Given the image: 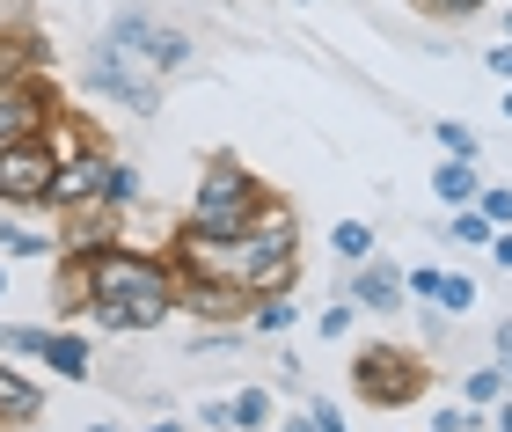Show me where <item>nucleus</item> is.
<instances>
[{
  "label": "nucleus",
  "instance_id": "nucleus-1",
  "mask_svg": "<svg viewBox=\"0 0 512 432\" xmlns=\"http://www.w3.org/2000/svg\"><path fill=\"white\" fill-rule=\"evenodd\" d=\"M81 271H88V301H154V308H176V264L169 257L103 242V249H88V257H81Z\"/></svg>",
  "mask_w": 512,
  "mask_h": 432
},
{
  "label": "nucleus",
  "instance_id": "nucleus-2",
  "mask_svg": "<svg viewBox=\"0 0 512 432\" xmlns=\"http://www.w3.org/2000/svg\"><path fill=\"white\" fill-rule=\"evenodd\" d=\"M88 88L96 96H110L118 110H132V118H147V110L161 103V66L147 44H125V37H96L88 44Z\"/></svg>",
  "mask_w": 512,
  "mask_h": 432
},
{
  "label": "nucleus",
  "instance_id": "nucleus-3",
  "mask_svg": "<svg viewBox=\"0 0 512 432\" xmlns=\"http://www.w3.org/2000/svg\"><path fill=\"white\" fill-rule=\"evenodd\" d=\"M256 206H264V184L235 162V154H213L191 191V220L183 227H205V235H242V227L256 220Z\"/></svg>",
  "mask_w": 512,
  "mask_h": 432
},
{
  "label": "nucleus",
  "instance_id": "nucleus-4",
  "mask_svg": "<svg viewBox=\"0 0 512 432\" xmlns=\"http://www.w3.org/2000/svg\"><path fill=\"white\" fill-rule=\"evenodd\" d=\"M52 176H59V154L44 132L30 140H0V206L22 213V206H52Z\"/></svg>",
  "mask_w": 512,
  "mask_h": 432
},
{
  "label": "nucleus",
  "instance_id": "nucleus-5",
  "mask_svg": "<svg viewBox=\"0 0 512 432\" xmlns=\"http://www.w3.org/2000/svg\"><path fill=\"white\" fill-rule=\"evenodd\" d=\"M352 389L374 403V411H403V403L425 396V367H417L410 352H395V345H366L352 359Z\"/></svg>",
  "mask_w": 512,
  "mask_h": 432
},
{
  "label": "nucleus",
  "instance_id": "nucleus-6",
  "mask_svg": "<svg viewBox=\"0 0 512 432\" xmlns=\"http://www.w3.org/2000/svg\"><path fill=\"white\" fill-rule=\"evenodd\" d=\"M110 154H74V162H59V176H52V206H88V198H96V206H110Z\"/></svg>",
  "mask_w": 512,
  "mask_h": 432
},
{
  "label": "nucleus",
  "instance_id": "nucleus-7",
  "mask_svg": "<svg viewBox=\"0 0 512 432\" xmlns=\"http://www.w3.org/2000/svg\"><path fill=\"white\" fill-rule=\"evenodd\" d=\"M176 308L205 315V323H235V315H249V293L227 279H176Z\"/></svg>",
  "mask_w": 512,
  "mask_h": 432
},
{
  "label": "nucleus",
  "instance_id": "nucleus-8",
  "mask_svg": "<svg viewBox=\"0 0 512 432\" xmlns=\"http://www.w3.org/2000/svg\"><path fill=\"white\" fill-rule=\"evenodd\" d=\"M44 81H0V140H30L44 132Z\"/></svg>",
  "mask_w": 512,
  "mask_h": 432
},
{
  "label": "nucleus",
  "instance_id": "nucleus-9",
  "mask_svg": "<svg viewBox=\"0 0 512 432\" xmlns=\"http://www.w3.org/2000/svg\"><path fill=\"white\" fill-rule=\"evenodd\" d=\"M403 301H410V293H403V271H395V264H374V257H366V264H352V308L395 315Z\"/></svg>",
  "mask_w": 512,
  "mask_h": 432
},
{
  "label": "nucleus",
  "instance_id": "nucleus-10",
  "mask_svg": "<svg viewBox=\"0 0 512 432\" xmlns=\"http://www.w3.org/2000/svg\"><path fill=\"white\" fill-rule=\"evenodd\" d=\"M59 213H66V235H59L66 257H88V249L118 242V227H110V213H118V206H96V198H88V206H59Z\"/></svg>",
  "mask_w": 512,
  "mask_h": 432
},
{
  "label": "nucleus",
  "instance_id": "nucleus-11",
  "mask_svg": "<svg viewBox=\"0 0 512 432\" xmlns=\"http://www.w3.org/2000/svg\"><path fill=\"white\" fill-rule=\"evenodd\" d=\"M37 359H44V367H52L59 381H88V374H96V352H88V337H81V330H44Z\"/></svg>",
  "mask_w": 512,
  "mask_h": 432
},
{
  "label": "nucleus",
  "instance_id": "nucleus-12",
  "mask_svg": "<svg viewBox=\"0 0 512 432\" xmlns=\"http://www.w3.org/2000/svg\"><path fill=\"white\" fill-rule=\"evenodd\" d=\"M44 74V37L37 30H0V81H37Z\"/></svg>",
  "mask_w": 512,
  "mask_h": 432
},
{
  "label": "nucleus",
  "instance_id": "nucleus-13",
  "mask_svg": "<svg viewBox=\"0 0 512 432\" xmlns=\"http://www.w3.org/2000/svg\"><path fill=\"white\" fill-rule=\"evenodd\" d=\"M37 411H44L37 381L22 374V367H0V425H30Z\"/></svg>",
  "mask_w": 512,
  "mask_h": 432
},
{
  "label": "nucleus",
  "instance_id": "nucleus-14",
  "mask_svg": "<svg viewBox=\"0 0 512 432\" xmlns=\"http://www.w3.org/2000/svg\"><path fill=\"white\" fill-rule=\"evenodd\" d=\"M293 323H300L293 293H256V301H249V330H256V337H286Z\"/></svg>",
  "mask_w": 512,
  "mask_h": 432
},
{
  "label": "nucleus",
  "instance_id": "nucleus-15",
  "mask_svg": "<svg viewBox=\"0 0 512 432\" xmlns=\"http://www.w3.org/2000/svg\"><path fill=\"white\" fill-rule=\"evenodd\" d=\"M432 191H439V206L447 213H461V206H476V162H439V176H432Z\"/></svg>",
  "mask_w": 512,
  "mask_h": 432
},
{
  "label": "nucleus",
  "instance_id": "nucleus-16",
  "mask_svg": "<svg viewBox=\"0 0 512 432\" xmlns=\"http://www.w3.org/2000/svg\"><path fill=\"white\" fill-rule=\"evenodd\" d=\"M330 249L344 264H366V257H374V227H366V220H337L330 227Z\"/></svg>",
  "mask_w": 512,
  "mask_h": 432
},
{
  "label": "nucleus",
  "instance_id": "nucleus-17",
  "mask_svg": "<svg viewBox=\"0 0 512 432\" xmlns=\"http://www.w3.org/2000/svg\"><path fill=\"white\" fill-rule=\"evenodd\" d=\"M227 411H235V432H264V425H278V411H271V389H242L235 403H227Z\"/></svg>",
  "mask_w": 512,
  "mask_h": 432
},
{
  "label": "nucleus",
  "instance_id": "nucleus-18",
  "mask_svg": "<svg viewBox=\"0 0 512 432\" xmlns=\"http://www.w3.org/2000/svg\"><path fill=\"white\" fill-rule=\"evenodd\" d=\"M432 308H447V315H469V308H476V279H469V271H439V293H432Z\"/></svg>",
  "mask_w": 512,
  "mask_h": 432
},
{
  "label": "nucleus",
  "instance_id": "nucleus-19",
  "mask_svg": "<svg viewBox=\"0 0 512 432\" xmlns=\"http://www.w3.org/2000/svg\"><path fill=\"white\" fill-rule=\"evenodd\" d=\"M432 140H439V154H447V162H476V132L461 125V118H439Z\"/></svg>",
  "mask_w": 512,
  "mask_h": 432
},
{
  "label": "nucleus",
  "instance_id": "nucleus-20",
  "mask_svg": "<svg viewBox=\"0 0 512 432\" xmlns=\"http://www.w3.org/2000/svg\"><path fill=\"white\" fill-rule=\"evenodd\" d=\"M0 249H8V257H44L52 242H44L37 227H22V220H0Z\"/></svg>",
  "mask_w": 512,
  "mask_h": 432
},
{
  "label": "nucleus",
  "instance_id": "nucleus-21",
  "mask_svg": "<svg viewBox=\"0 0 512 432\" xmlns=\"http://www.w3.org/2000/svg\"><path fill=\"white\" fill-rule=\"evenodd\" d=\"M447 235H454V242H469V249H483V242H491V235H498V227H491V220H483L476 206H461V213L447 220Z\"/></svg>",
  "mask_w": 512,
  "mask_h": 432
},
{
  "label": "nucleus",
  "instance_id": "nucleus-22",
  "mask_svg": "<svg viewBox=\"0 0 512 432\" xmlns=\"http://www.w3.org/2000/svg\"><path fill=\"white\" fill-rule=\"evenodd\" d=\"M37 345H44L37 323H0V352L8 359H37Z\"/></svg>",
  "mask_w": 512,
  "mask_h": 432
},
{
  "label": "nucleus",
  "instance_id": "nucleus-23",
  "mask_svg": "<svg viewBox=\"0 0 512 432\" xmlns=\"http://www.w3.org/2000/svg\"><path fill=\"white\" fill-rule=\"evenodd\" d=\"M461 396H469V403H498V396H505V367H469Z\"/></svg>",
  "mask_w": 512,
  "mask_h": 432
},
{
  "label": "nucleus",
  "instance_id": "nucleus-24",
  "mask_svg": "<svg viewBox=\"0 0 512 432\" xmlns=\"http://www.w3.org/2000/svg\"><path fill=\"white\" fill-rule=\"evenodd\" d=\"M352 301H330V308H315V337H344V330H352Z\"/></svg>",
  "mask_w": 512,
  "mask_h": 432
},
{
  "label": "nucleus",
  "instance_id": "nucleus-25",
  "mask_svg": "<svg viewBox=\"0 0 512 432\" xmlns=\"http://www.w3.org/2000/svg\"><path fill=\"white\" fill-rule=\"evenodd\" d=\"M476 213L491 220V227H512V191L498 184V191H476Z\"/></svg>",
  "mask_w": 512,
  "mask_h": 432
},
{
  "label": "nucleus",
  "instance_id": "nucleus-26",
  "mask_svg": "<svg viewBox=\"0 0 512 432\" xmlns=\"http://www.w3.org/2000/svg\"><path fill=\"white\" fill-rule=\"evenodd\" d=\"M483 8H491V0H425V15H447V22H469Z\"/></svg>",
  "mask_w": 512,
  "mask_h": 432
},
{
  "label": "nucleus",
  "instance_id": "nucleus-27",
  "mask_svg": "<svg viewBox=\"0 0 512 432\" xmlns=\"http://www.w3.org/2000/svg\"><path fill=\"white\" fill-rule=\"evenodd\" d=\"M110 206H139V176L118 162V169H110Z\"/></svg>",
  "mask_w": 512,
  "mask_h": 432
},
{
  "label": "nucleus",
  "instance_id": "nucleus-28",
  "mask_svg": "<svg viewBox=\"0 0 512 432\" xmlns=\"http://www.w3.org/2000/svg\"><path fill=\"white\" fill-rule=\"evenodd\" d=\"M483 249H491V264H498V271H512V227H498V235L483 242Z\"/></svg>",
  "mask_w": 512,
  "mask_h": 432
},
{
  "label": "nucleus",
  "instance_id": "nucleus-29",
  "mask_svg": "<svg viewBox=\"0 0 512 432\" xmlns=\"http://www.w3.org/2000/svg\"><path fill=\"white\" fill-rule=\"evenodd\" d=\"M278 432H322V418L315 411H293V418H278Z\"/></svg>",
  "mask_w": 512,
  "mask_h": 432
},
{
  "label": "nucleus",
  "instance_id": "nucleus-30",
  "mask_svg": "<svg viewBox=\"0 0 512 432\" xmlns=\"http://www.w3.org/2000/svg\"><path fill=\"white\" fill-rule=\"evenodd\" d=\"M491 74H498V81L512 88V44H498V52H491Z\"/></svg>",
  "mask_w": 512,
  "mask_h": 432
},
{
  "label": "nucleus",
  "instance_id": "nucleus-31",
  "mask_svg": "<svg viewBox=\"0 0 512 432\" xmlns=\"http://www.w3.org/2000/svg\"><path fill=\"white\" fill-rule=\"evenodd\" d=\"M483 425H491V432H512V396H498V411L483 418Z\"/></svg>",
  "mask_w": 512,
  "mask_h": 432
},
{
  "label": "nucleus",
  "instance_id": "nucleus-32",
  "mask_svg": "<svg viewBox=\"0 0 512 432\" xmlns=\"http://www.w3.org/2000/svg\"><path fill=\"white\" fill-rule=\"evenodd\" d=\"M491 345H498V359H512V315H505V323L491 330Z\"/></svg>",
  "mask_w": 512,
  "mask_h": 432
},
{
  "label": "nucleus",
  "instance_id": "nucleus-33",
  "mask_svg": "<svg viewBox=\"0 0 512 432\" xmlns=\"http://www.w3.org/2000/svg\"><path fill=\"white\" fill-rule=\"evenodd\" d=\"M147 432H183V425H147Z\"/></svg>",
  "mask_w": 512,
  "mask_h": 432
},
{
  "label": "nucleus",
  "instance_id": "nucleus-34",
  "mask_svg": "<svg viewBox=\"0 0 512 432\" xmlns=\"http://www.w3.org/2000/svg\"><path fill=\"white\" fill-rule=\"evenodd\" d=\"M0 293H8V264H0Z\"/></svg>",
  "mask_w": 512,
  "mask_h": 432
},
{
  "label": "nucleus",
  "instance_id": "nucleus-35",
  "mask_svg": "<svg viewBox=\"0 0 512 432\" xmlns=\"http://www.w3.org/2000/svg\"><path fill=\"white\" fill-rule=\"evenodd\" d=\"M505 389H512V359H505Z\"/></svg>",
  "mask_w": 512,
  "mask_h": 432
},
{
  "label": "nucleus",
  "instance_id": "nucleus-36",
  "mask_svg": "<svg viewBox=\"0 0 512 432\" xmlns=\"http://www.w3.org/2000/svg\"><path fill=\"white\" fill-rule=\"evenodd\" d=\"M505 118H512V88H505Z\"/></svg>",
  "mask_w": 512,
  "mask_h": 432
},
{
  "label": "nucleus",
  "instance_id": "nucleus-37",
  "mask_svg": "<svg viewBox=\"0 0 512 432\" xmlns=\"http://www.w3.org/2000/svg\"><path fill=\"white\" fill-rule=\"evenodd\" d=\"M88 432H118V425H88Z\"/></svg>",
  "mask_w": 512,
  "mask_h": 432
},
{
  "label": "nucleus",
  "instance_id": "nucleus-38",
  "mask_svg": "<svg viewBox=\"0 0 512 432\" xmlns=\"http://www.w3.org/2000/svg\"><path fill=\"white\" fill-rule=\"evenodd\" d=\"M505 44H512V15H505Z\"/></svg>",
  "mask_w": 512,
  "mask_h": 432
},
{
  "label": "nucleus",
  "instance_id": "nucleus-39",
  "mask_svg": "<svg viewBox=\"0 0 512 432\" xmlns=\"http://www.w3.org/2000/svg\"><path fill=\"white\" fill-rule=\"evenodd\" d=\"M432 432H447V425H432Z\"/></svg>",
  "mask_w": 512,
  "mask_h": 432
}]
</instances>
